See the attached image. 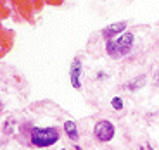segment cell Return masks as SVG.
<instances>
[{
	"label": "cell",
	"instance_id": "cell-5",
	"mask_svg": "<svg viewBox=\"0 0 159 150\" xmlns=\"http://www.w3.org/2000/svg\"><path fill=\"white\" fill-rule=\"evenodd\" d=\"M80 74H81V62L80 59H73V64H71V85L75 90H80Z\"/></svg>",
	"mask_w": 159,
	"mask_h": 150
},
{
	"label": "cell",
	"instance_id": "cell-7",
	"mask_svg": "<svg viewBox=\"0 0 159 150\" xmlns=\"http://www.w3.org/2000/svg\"><path fill=\"white\" fill-rule=\"evenodd\" d=\"M143 79H145V76H143V74H142V76H139L137 79H133V83H130V85H128V88H130V90H135V88L142 86V85L145 83Z\"/></svg>",
	"mask_w": 159,
	"mask_h": 150
},
{
	"label": "cell",
	"instance_id": "cell-9",
	"mask_svg": "<svg viewBox=\"0 0 159 150\" xmlns=\"http://www.w3.org/2000/svg\"><path fill=\"white\" fill-rule=\"evenodd\" d=\"M142 150H152V147H151V145H145V147H143Z\"/></svg>",
	"mask_w": 159,
	"mask_h": 150
},
{
	"label": "cell",
	"instance_id": "cell-1",
	"mask_svg": "<svg viewBox=\"0 0 159 150\" xmlns=\"http://www.w3.org/2000/svg\"><path fill=\"white\" fill-rule=\"evenodd\" d=\"M133 42H135V36L131 35V33H121L114 40L106 42V52H107L109 57H112V59L126 57L131 52V48H133Z\"/></svg>",
	"mask_w": 159,
	"mask_h": 150
},
{
	"label": "cell",
	"instance_id": "cell-10",
	"mask_svg": "<svg viewBox=\"0 0 159 150\" xmlns=\"http://www.w3.org/2000/svg\"><path fill=\"white\" fill-rule=\"evenodd\" d=\"M75 150H81V148H80V147H76V148H75Z\"/></svg>",
	"mask_w": 159,
	"mask_h": 150
},
{
	"label": "cell",
	"instance_id": "cell-6",
	"mask_svg": "<svg viewBox=\"0 0 159 150\" xmlns=\"http://www.w3.org/2000/svg\"><path fill=\"white\" fill-rule=\"evenodd\" d=\"M64 131H66V135H68L73 142L78 140V128H76V122L75 121H66V122H64Z\"/></svg>",
	"mask_w": 159,
	"mask_h": 150
},
{
	"label": "cell",
	"instance_id": "cell-3",
	"mask_svg": "<svg viewBox=\"0 0 159 150\" xmlns=\"http://www.w3.org/2000/svg\"><path fill=\"white\" fill-rule=\"evenodd\" d=\"M93 133L99 142H111L114 136V124L111 121H99L93 128Z\"/></svg>",
	"mask_w": 159,
	"mask_h": 150
},
{
	"label": "cell",
	"instance_id": "cell-4",
	"mask_svg": "<svg viewBox=\"0 0 159 150\" xmlns=\"http://www.w3.org/2000/svg\"><path fill=\"white\" fill-rule=\"evenodd\" d=\"M125 28H126V23L121 21V23H114V24H111V26H107V28H104L100 33H102L104 40L109 42V40H114L116 36L121 35V33L125 31Z\"/></svg>",
	"mask_w": 159,
	"mask_h": 150
},
{
	"label": "cell",
	"instance_id": "cell-2",
	"mask_svg": "<svg viewBox=\"0 0 159 150\" xmlns=\"http://www.w3.org/2000/svg\"><path fill=\"white\" fill-rule=\"evenodd\" d=\"M59 140L57 128H33L31 130V143L38 148L50 147Z\"/></svg>",
	"mask_w": 159,
	"mask_h": 150
},
{
	"label": "cell",
	"instance_id": "cell-8",
	"mask_svg": "<svg viewBox=\"0 0 159 150\" xmlns=\"http://www.w3.org/2000/svg\"><path fill=\"white\" fill-rule=\"evenodd\" d=\"M111 104H112V107H114L116 111H121V109H123V100L119 99V97H114Z\"/></svg>",
	"mask_w": 159,
	"mask_h": 150
}]
</instances>
